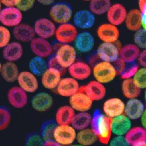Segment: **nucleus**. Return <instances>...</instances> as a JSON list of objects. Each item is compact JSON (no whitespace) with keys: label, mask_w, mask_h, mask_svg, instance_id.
<instances>
[{"label":"nucleus","mask_w":146,"mask_h":146,"mask_svg":"<svg viewBox=\"0 0 146 146\" xmlns=\"http://www.w3.org/2000/svg\"><path fill=\"white\" fill-rule=\"evenodd\" d=\"M136 85L141 89H146V68L142 67L138 69L133 77Z\"/></svg>","instance_id":"nucleus-40"},{"label":"nucleus","mask_w":146,"mask_h":146,"mask_svg":"<svg viewBox=\"0 0 146 146\" xmlns=\"http://www.w3.org/2000/svg\"><path fill=\"white\" fill-rule=\"evenodd\" d=\"M76 131L71 125H58L54 131V140L62 146H70L76 139Z\"/></svg>","instance_id":"nucleus-4"},{"label":"nucleus","mask_w":146,"mask_h":146,"mask_svg":"<svg viewBox=\"0 0 146 146\" xmlns=\"http://www.w3.org/2000/svg\"><path fill=\"white\" fill-rule=\"evenodd\" d=\"M121 91L128 100L138 98L141 93V89L136 85L132 78L123 80L121 84Z\"/></svg>","instance_id":"nucleus-33"},{"label":"nucleus","mask_w":146,"mask_h":146,"mask_svg":"<svg viewBox=\"0 0 146 146\" xmlns=\"http://www.w3.org/2000/svg\"><path fill=\"white\" fill-rule=\"evenodd\" d=\"M11 33L7 27L1 25L0 27V47L4 48L11 43Z\"/></svg>","instance_id":"nucleus-42"},{"label":"nucleus","mask_w":146,"mask_h":146,"mask_svg":"<svg viewBox=\"0 0 146 146\" xmlns=\"http://www.w3.org/2000/svg\"><path fill=\"white\" fill-rule=\"evenodd\" d=\"M127 13L125 7L117 3L111 6L107 13V18L109 23L117 26L125 22Z\"/></svg>","instance_id":"nucleus-20"},{"label":"nucleus","mask_w":146,"mask_h":146,"mask_svg":"<svg viewBox=\"0 0 146 146\" xmlns=\"http://www.w3.org/2000/svg\"><path fill=\"white\" fill-rule=\"evenodd\" d=\"M131 128V120L124 114L112 119V132L115 136H125Z\"/></svg>","instance_id":"nucleus-22"},{"label":"nucleus","mask_w":146,"mask_h":146,"mask_svg":"<svg viewBox=\"0 0 146 146\" xmlns=\"http://www.w3.org/2000/svg\"><path fill=\"white\" fill-rule=\"evenodd\" d=\"M70 146H83L82 145H80V144H78V143H77V144H72V145H70Z\"/></svg>","instance_id":"nucleus-54"},{"label":"nucleus","mask_w":146,"mask_h":146,"mask_svg":"<svg viewBox=\"0 0 146 146\" xmlns=\"http://www.w3.org/2000/svg\"><path fill=\"white\" fill-rule=\"evenodd\" d=\"M143 96H144V101H145V102H146V89H145V91H144V95H143Z\"/></svg>","instance_id":"nucleus-52"},{"label":"nucleus","mask_w":146,"mask_h":146,"mask_svg":"<svg viewBox=\"0 0 146 146\" xmlns=\"http://www.w3.org/2000/svg\"><path fill=\"white\" fill-rule=\"evenodd\" d=\"M76 140L80 145L90 146L98 141V138L90 128H88L78 131Z\"/></svg>","instance_id":"nucleus-34"},{"label":"nucleus","mask_w":146,"mask_h":146,"mask_svg":"<svg viewBox=\"0 0 146 146\" xmlns=\"http://www.w3.org/2000/svg\"><path fill=\"white\" fill-rule=\"evenodd\" d=\"M42 146H63L54 140L47 139L43 143Z\"/></svg>","instance_id":"nucleus-49"},{"label":"nucleus","mask_w":146,"mask_h":146,"mask_svg":"<svg viewBox=\"0 0 146 146\" xmlns=\"http://www.w3.org/2000/svg\"><path fill=\"white\" fill-rule=\"evenodd\" d=\"M141 53L140 49L135 44H127L119 51V58L125 63L135 62Z\"/></svg>","instance_id":"nucleus-31"},{"label":"nucleus","mask_w":146,"mask_h":146,"mask_svg":"<svg viewBox=\"0 0 146 146\" xmlns=\"http://www.w3.org/2000/svg\"><path fill=\"white\" fill-rule=\"evenodd\" d=\"M34 28L38 37L46 40L55 36L57 29L53 21L45 18L37 19L34 24Z\"/></svg>","instance_id":"nucleus-10"},{"label":"nucleus","mask_w":146,"mask_h":146,"mask_svg":"<svg viewBox=\"0 0 146 146\" xmlns=\"http://www.w3.org/2000/svg\"><path fill=\"white\" fill-rule=\"evenodd\" d=\"M133 146H146V142L144 143H141V144H139V145Z\"/></svg>","instance_id":"nucleus-53"},{"label":"nucleus","mask_w":146,"mask_h":146,"mask_svg":"<svg viewBox=\"0 0 146 146\" xmlns=\"http://www.w3.org/2000/svg\"><path fill=\"white\" fill-rule=\"evenodd\" d=\"M76 113L70 106L60 107L55 114V121L58 125H71Z\"/></svg>","instance_id":"nucleus-30"},{"label":"nucleus","mask_w":146,"mask_h":146,"mask_svg":"<svg viewBox=\"0 0 146 146\" xmlns=\"http://www.w3.org/2000/svg\"><path fill=\"white\" fill-rule=\"evenodd\" d=\"M139 64L144 68H146V49H144L141 52L138 59Z\"/></svg>","instance_id":"nucleus-47"},{"label":"nucleus","mask_w":146,"mask_h":146,"mask_svg":"<svg viewBox=\"0 0 146 146\" xmlns=\"http://www.w3.org/2000/svg\"><path fill=\"white\" fill-rule=\"evenodd\" d=\"M111 6L109 0H93L90 2L89 7L94 15H102L107 13Z\"/></svg>","instance_id":"nucleus-37"},{"label":"nucleus","mask_w":146,"mask_h":146,"mask_svg":"<svg viewBox=\"0 0 146 146\" xmlns=\"http://www.w3.org/2000/svg\"><path fill=\"white\" fill-rule=\"evenodd\" d=\"M73 11L71 7L65 2H58L52 6L49 12L52 21L59 24L69 23L72 17Z\"/></svg>","instance_id":"nucleus-3"},{"label":"nucleus","mask_w":146,"mask_h":146,"mask_svg":"<svg viewBox=\"0 0 146 146\" xmlns=\"http://www.w3.org/2000/svg\"><path fill=\"white\" fill-rule=\"evenodd\" d=\"M31 50L35 56L41 58H48L52 55L53 52L52 46L46 39L35 37L30 43Z\"/></svg>","instance_id":"nucleus-13"},{"label":"nucleus","mask_w":146,"mask_h":146,"mask_svg":"<svg viewBox=\"0 0 146 146\" xmlns=\"http://www.w3.org/2000/svg\"><path fill=\"white\" fill-rule=\"evenodd\" d=\"M11 115L10 111L4 107L0 108V130L6 129L11 123Z\"/></svg>","instance_id":"nucleus-39"},{"label":"nucleus","mask_w":146,"mask_h":146,"mask_svg":"<svg viewBox=\"0 0 146 146\" xmlns=\"http://www.w3.org/2000/svg\"><path fill=\"white\" fill-rule=\"evenodd\" d=\"M125 26L129 30L136 32L142 26L141 13L139 9H132L127 13Z\"/></svg>","instance_id":"nucleus-32"},{"label":"nucleus","mask_w":146,"mask_h":146,"mask_svg":"<svg viewBox=\"0 0 146 146\" xmlns=\"http://www.w3.org/2000/svg\"><path fill=\"white\" fill-rule=\"evenodd\" d=\"M71 77L77 80H84L89 77L92 70L88 64L83 62H76L68 68Z\"/></svg>","instance_id":"nucleus-27"},{"label":"nucleus","mask_w":146,"mask_h":146,"mask_svg":"<svg viewBox=\"0 0 146 146\" xmlns=\"http://www.w3.org/2000/svg\"><path fill=\"white\" fill-rule=\"evenodd\" d=\"M135 45L139 48L146 49V30L143 28L139 29L135 33L134 36Z\"/></svg>","instance_id":"nucleus-41"},{"label":"nucleus","mask_w":146,"mask_h":146,"mask_svg":"<svg viewBox=\"0 0 146 146\" xmlns=\"http://www.w3.org/2000/svg\"><path fill=\"white\" fill-rule=\"evenodd\" d=\"M76 56L75 48L70 44H63L58 48L54 57L60 66L66 69L76 62Z\"/></svg>","instance_id":"nucleus-5"},{"label":"nucleus","mask_w":146,"mask_h":146,"mask_svg":"<svg viewBox=\"0 0 146 146\" xmlns=\"http://www.w3.org/2000/svg\"><path fill=\"white\" fill-rule=\"evenodd\" d=\"M95 15L90 10H79L76 12L73 17L74 25L81 29H88L94 25Z\"/></svg>","instance_id":"nucleus-15"},{"label":"nucleus","mask_w":146,"mask_h":146,"mask_svg":"<svg viewBox=\"0 0 146 146\" xmlns=\"http://www.w3.org/2000/svg\"><path fill=\"white\" fill-rule=\"evenodd\" d=\"M9 104L16 109L23 108L28 102V96L19 86H14L10 89L7 94Z\"/></svg>","instance_id":"nucleus-12"},{"label":"nucleus","mask_w":146,"mask_h":146,"mask_svg":"<svg viewBox=\"0 0 146 146\" xmlns=\"http://www.w3.org/2000/svg\"><path fill=\"white\" fill-rule=\"evenodd\" d=\"M111 120L112 119L98 111L92 116L90 129L102 144H108L111 139Z\"/></svg>","instance_id":"nucleus-1"},{"label":"nucleus","mask_w":146,"mask_h":146,"mask_svg":"<svg viewBox=\"0 0 146 146\" xmlns=\"http://www.w3.org/2000/svg\"><path fill=\"white\" fill-rule=\"evenodd\" d=\"M29 67L31 73L36 76H42L48 68V65L45 59L35 56L30 60Z\"/></svg>","instance_id":"nucleus-35"},{"label":"nucleus","mask_w":146,"mask_h":146,"mask_svg":"<svg viewBox=\"0 0 146 146\" xmlns=\"http://www.w3.org/2000/svg\"><path fill=\"white\" fill-rule=\"evenodd\" d=\"M141 125L143 128L146 130V108L144 110L141 117L140 118Z\"/></svg>","instance_id":"nucleus-50"},{"label":"nucleus","mask_w":146,"mask_h":146,"mask_svg":"<svg viewBox=\"0 0 146 146\" xmlns=\"http://www.w3.org/2000/svg\"><path fill=\"white\" fill-rule=\"evenodd\" d=\"M77 28L70 23L60 25L56 29L55 36L58 42L69 44L74 42L78 35Z\"/></svg>","instance_id":"nucleus-8"},{"label":"nucleus","mask_w":146,"mask_h":146,"mask_svg":"<svg viewBox=\"0 0 146 146\" xmlns=\"http://www.w3.org/2000/svg\"><path fill=\"white\" fill-rule=\"evenodd\" d=\"M109 146H130L126 141L125 136H115L111 139Z\"/></svg>","instance_id":"nucleus-44"},{"label":"nucleus","mask_w":146,"mask_h":146,"mask_svg":"<svg viewBox=\"0 0 146 146\" xmlns=\"http://www.w3.org/2000/svg\"><path fill=\"white\" fill-rule=\"evenodd\" d=\"M48 67H52V68H56V69H58V70H60L62 73L64 72V70H65V69H63L59 64L58 63L56 59H55V57H52L50 59L49 62H48Z\"/></svg>","instance_id":"nucleus-46"},{"label":"nucleus","mask_w":146,"mask_h":146,"mask_svg":"<svg viewBox=\"0 0 146 146\" xmlns=\"http://www.w3.org/2000/svg\"><path fill=\"white\" fill-rule=\"evenodd\" d=\"M138 69V65L135 62L124 63L120 72V77L123 80L131 78L134 76Z\"/></svg>","instance_id":"nucleus-38"},{"label":"nucleus","mask_w":146,"mask_h":146,"mask_svg":"<svg viewBox=\"0 0 146 146\" xmlns=\"http://www.w3.org/2000/svg\"><path fill=\"white\" fill-rule=\"evenodd\" d=\"M62 73L58 69L48 67L42 76V83L44 88L48 90L57 88L61 79Z\"/></svg>","instance_id":"nucleus-24"},{"label":"nucleus","mask_w":146,"mask_h":146,"mask_svg":"<svg viewBox=\"0 0 146 146\" xmlns=\"http://www.w3.org/2000/svg\"><path fill=\"white\" fill-rule=\"evenodd\" d=\"M125 105L124 102L119 98H110L103 103L102 111L105 115L113 119L124 114Z\"/></svg>","instance_id":"nucleus-9"},{"label":"nucleus","mask_w":146,"mask_h":146,"mask_svg":"<svg viewBox=\"0 0 146 146\" xmlns=\"http://www.w3.org/2000/svg\"><path fill=\"white\" fill-rule=\"evenodd\" d=\"M12 35L18 42L23 43H30L35 38L36 35L34 27L23 23L13 28Z\"/></svg>","instance_id":"nucleus-16"},{"label":"nucleus","mask_w":146,"mask_h":146,"mask_svg":"<svg viewBox=\"0 0 146 146\" xmlns=\"http://www.w3.org/2000/svg\"><path fill=\"white\" fill-rule=\"evenodd\" d=\"M23 13L16 7H5L0 11V21L5 27H14L22 23Z\"/></svg>","instance_id":"nucleus-7"},{"label":"nucleus","mask_w":146,"mask_h":146,"mask_svg":"<svg viewBox=\"0 0 146 146\" xmlns=\"http://www.w3.org/2000/svg\"><path fill=\"white\" fill-rule=\"evenodd\" d=\"M93 101L84 91L83 88H80L77 93L70 97V106L78 112H85L89 111L93 106Z\"/></svg>","instance_id":"nucleus-6"},{"label":"nucleus","mask_w":146,"mask_h":146,"mask_svg":"<svg viewBox=\"0 0 146 146\" xmlns=\"http://www.w3.org/2000/svg\"><path fill=\"white\" fill-rule=\"evenodd\" d=\"M125 137L130 146L144 143L146 142V130L142 126L132 127Z\"/></svg>","instance_id":"nucleus-29"},{"label":"nucleus","mask_w":146,"mask_h":146,"mask_svg":"<svg viewBox=\"0 0 146 146\" xmlns=\"http://www.w3.org/2000/svg\"><path fill=\"white\" fill-rule=\"evenodd\" d=\"M138 5L141 13L143 28L146 30V0L139 1Z\"/></svg>","instance_id":"nucleus-45"},{"label":"nucleus","mask_w":146,"mask_h":146,"mask_svg":"<svg viewBox=\"0 0 146 146\" xmlns=\"http://www.w3.org/2000/svg\"><path fill=\"white\" fill-rule=\"evenodd\" d=\"M99 39L103 42L114 43L119 36V31L117 26L110 23L103 24L97 30Z\"/></svg>","instance_id":"nucleus-17"},{"label":"nucleus","mask_w":146,"mask_h":146,"mask_svg":"<svg viewBox=\"0 0 146 146\" xmlns=\"http://www.w3.org/2000/svg\"><path fill=\"white\" fill-rule=\"evenodd\" d=\"M75 48L82 53L91 51L95 44V39L92 34L84 31L78 33L75 42Z\"/></svg>","instance_id":"nucleus-23"},{"label":"nucleus","mask_w":146,"mask_h":146,"mask_svg":"<svg viewBox=\"0 0 146 146\" xmlns=\"http://www.w3.org/2000/svg\"><path fill=\"white\" fill-rule=\"evenodd\" d=\"M35 1L17 0L16 7L22 12H25L31 10L35 5Z\"/></svg>","instance_id":"nucleus-43"},{"label":"nucleus","mask_w":146,"mask_h":146,"mask_svg":"<svg viewBox=\"0 0 146 146\" xmlns=\"http://www.w3.org/2000/svg\"><path fill=\"white\" fill-rule=\"evenodd\" d=\"M117 47L113 43L102 42L97 49V54L103 62L112 63L116 62L119 57Z\"/></svg>","instance_id":"nucleus-11"},{"label":"nucleus","mask_w":146,"mask_h":146,"mask_svg":"<svg viewBox=\"0 0 146 146\" xmlns=\"http://www.w3.org/2000/svg\"><path fill=\"white\" fill-rule=\"evenodd\" d=\"M92 72L96 81L102 84L112 82L117 74V70L111 63L103 61L96 64Z\"/></svg>","instance_id":"nucleus-2"},{"label":"nucleus","mask_w":146,"mask_h":146,"mask_svg":"<svg viewBox=\"0 0 146 146\" xmlns=\"http://www.w3.org/2000/svg\"><path fill=\"white\" fill-rule=\"evenodd\" d=\"M17 0L12 1H1V5H3L5 7H16Z\"/></svg>","instance_id":"nucleus-48"},{"label":"nucleus","mask_w":146,"mask_h":146,"mask_svg":"<svg viewBox=\"0 0 146 146\" xmlns=\"http://www.w3.org/2000/svg\"><path fill=\"white\" fill-rule=\"evenodd\" d=\"M83 88L86 94L94 102L102 100L106 94V90L104 84L96 80L90 81Z\"/></svg>","instance_id":"nucleus-25"},{"label":"nucleus","mask_w":146,"mask_h":146,"mask_svg":"<svg viewBox=\"0 0 146 146\" xmlns=\"http://www.w3.org/2000/svg\"><path fill=\"white\" fill-rule=\"evenodd\" d=\"M19 87L27 93H33L39 88V82L35 76L30 71H24L19 73L17 79Z\"/></svg>","instance_id":"nucleus-18"},{"label":"nucleus","mask_w":146,"mask_h":146,"mask_svg":"<svg viewBox=\"0 0 146 146\" xmlns=\"http://www.w3.org/2000/svg\"><path fill=\"white\" fill-rule=\"evenodd\" d=\"M92 116L88 112L76 113L71 125L78 131L89 128L91 124Z\"/></svg>","instance_id":"nucleus-36"},{"label":"nucleus","mask_w":146,"mask_h":146,"mask_svg":"<svg viewBox=\"0 0 146 146\" xmlns=\"http://www.w3.org/2000/svg\"><path fill=\"white\" fill-rule=\"evenodd\" d=\"M145 109L141 100L138 98L130 99L125 103L124 114L131 121L137 120L140 119Z\"/></svg>","instance_id":"nucleus-21"},{"label":"nucleus","mask_w":146,"mask_h":146,"mask_svg":"<svg viewBox=\"0 0 146 146\" xmlns=\"http://www.w3.org/2000/svg\"><path fill=\"white\" fill-rule=\"evenodd\" d=\"M1 65V76L5 81L11 83L17 81L20 72L18 67L14 62L7 61Z\"/></svg>","instance_id":"nucleus-28"},{"label":"nucleus","mask_w":146,"mask_h":146,"mask_svg":"<svg viewBox=\"0 0 146 146\" xmlns=\"http://www.w3.org/2000/svg\"><path fill=\"white\" fill-rule=\"evenodd\" d=\"M23 54V48L21 43L18 42H13L9 43L3 48V58L8 62H15L22 58Z\"/></svg>","instance_id":"nucleus-26"},{"label":"nucleus","mask_w":146,"mask_h":146,"mask_svg":"<svg viewBox=\"0 0 146 146\" xmlns=\"http://www.w3.org/2000/svg\"><path fill=\"white\" fill-rule=\"evenodd\" d=\"M80 88L78 81L71 77L61 79L57 87V91L60 96L70 98L77 93Z\"/></svg>","instance_id":"nucleus-19"},{"label":"nucleus","mask_w":146,"mask_h":146,"mask_svg":"<svg viewBox=\"0 0 146 146\" xmlns=\"http://www.w3.org/2000/svg\"><path fill=\"white\" fill-rule=\"evenodd\" d=\"M54 99L52 95L45 92L35 95L31 101L32 108L38 112L43 113L51 108L53 104Z\"/></svg>","instance_id":"nucleus-14"},{"label":"nucleus","mask_w":146,"mask_h":146,"mask_svg":"<svg viewBox=\"0 0 146 146\" xmlns=\"http://www.w3.org/2000/svg\"><path fill=\"white\" fill-rule=\"evenodd\" d=\"M39 3H40L41 5H43L45 6H49L51 5H53L54 4V1H49V0H47V1H38Z\"/></svg>","instance_id":"nucleus-51"}]
</instances>
